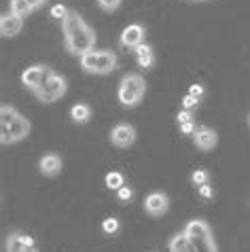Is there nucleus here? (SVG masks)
<instances>
[{
    "label": "nucleus",
    "instance_id": "1",
    "mask_svg": "<svg viewBox=\"0 0 250 252\" xmlns=\"http://www.w3.org/2000/svg\"><path fill=\"white\" fill-rule=\"evenodd\" d=\"M62 28H64V43L66 49L72 55H85L95 47V32L85 24L76 11H68V15L62 19Z\"/></svg>",
    "mask_w": 250,
    "mask_h": 252
},
{
    "label": "nucleus",
    "instance_id": "2",
    "mask_svg": "<svg viewBox=\"0 0 250 252\" xmlns=\"http://www.w3.org/2000/svg\"><path fill=\"white\" fill-rule=\"evenodd\" d=\"M30 134V121L9 104L0 106V142L15 144Z\"/></svg>",
    "mask_w": 250,
    "mask_h": 252
},
{
    "label": "nucleus",
    "instance_id": "3",
    "mask_svg": "<svg viewBox=\"0 0 250 252\" xmlns=\"http://www.w3.org/2000/svg\"><path fill=\"white\" fill-rule=\"evenodd\" d=\"M144 94H147V81H144V76L138 74V72H129V74H125L121 79L117 97H119L121 106L134 108V106H138V104L142 102Z\"/></svg>",
    "mask_w": 250,
    "mask_h": 252
},
{
    "label": "nucleus",
    "instance_id": "4",
    "mask_svg": "<svg viewBox=\"0 0 250 252\" xmlns=\"http://www.w3.org/2000/svg\"><path fill=\"white\" fill-rule=\"evenodd\" d=\"M185 233L191 240L195 252H219L210 225L201 219H193L185 225Z\"/></svg>",
    "mask_w": 250,
    "mask_h": 252
},
{
    "label": "nucleus",
    "instance_id": "5",
    "mask_svg": "<svg viewBox=\"0 0 250 252\" xmlns=\"http://www.w3.org/2000/svg\"><path fill=\"white\" fill-rule=\"evenodd\" d=\"M81 68L89 74H108L117 68V55L113 51H87L81 55Z\"/></svg>",
    "mask_w": 250,
    "mask_h": 252
},
{
    "label": "nucleus",
    "instance_id": "6",
    "mask_svg": "<svg viewBox=\"0 0 250 252\" xmlns=\"http://www.w3.org/2000/svg\"><path fill=\"white\" fill-rule=\"evenodd\" d=\"M66 89H68V85H66L64 76L51 72L49 79H47L43 85L34 92V95H36L43 104H53V102H58V100H62V97L66 95Z\"/></svg>",
    "mask_w": 250,
    "mask_h": 252
},
{
    "label": "nucleus",
    "instance_id": "7",
    "mask_svg": "<svg viewBox=\"0 0 250 252\" xmlns=\"http://www.w3.org/2000/svg\"><path fill=\"white\" fill-rule=\"evenodd\" d=\"M51 72H53V70L47 68V66H43V64L30 66L28 70H24V74H22V85H24L26 89H30V92L34 94L47 79H49Z\"/></svg>",
    "mask_w": 250,
    "mask_h": 252
},
{
    "label": "nucleus",
    "instance_id": "8",
    "mask_svg": "<svg viewBox=\"0 0 250 252\" xmlns=\"http://www.w3.org/2000/svg\"><path fill=\"white\" fill-rule=\"evenodd\" d=\"M108 138L115 146L127 149V146H131L136 142V129H134V125H129V123H117L115 127L110 129Z\"/></svg>",
    "mask_w": 250,
    "mask_h": 252
},
{
    "label": "nucleus",
    "instance_id": "9",
    "mask_svg": "<svg viewBox=\"0 0 250 252\" xmlns=\"http://www.w3.org/2000/svg\"><path fill=\"white\" fill-rule=\"evenodd\" d=\"M170 210V197L161 191H153L144 199V212L149 216H163Z\"/></svg>",
    "mask_w": 250,
    "mask_h": 252
},
{
    "label": "nucleus",
    "instance_id": "10",
    "mask_svg": "<svg viewBox=\"0 0 250 252\" xmlns=\"http://www.w3.org/2000/svg\"><path fill=\"white\" fill-rule=\"evenodd\" d=\"M193 142H195V146L199 151H212L214 146L219 144V136L214 129L201 125V127L195 129V134H193Z\"/></svg>",
    "mask_w": 250,
    "mask_h": 252
},
{
    "label": "nucleus",
    "instance_id": "11",
    "mask_svg": "<svg viewBox=\"0 0 250 252\" xmlns=\"http://www.w3.org/2000/svg\"><path fill=\"white\" fill-rule=\"evenodd\" d=\"M119 43L127 49H136L138 45L144 43V28L140 24H129L125 30L121 32V38Z\"/></svg>",
    "mask_w": 250,
    "mask_h": 252
},
{
    "label": "nucleus",
    "instance_id": "12",
    "mask_svg": "<svg viewBox=\"0 0 250 252\" xmlns=\"http://www.w3.org/2000/svg\"><path fill=\"white\" fill-rule=\"evenodd\" d=\"M24 28V17L15 15V13H6V15L0 17V34L4 38H13L22 32Z\"/></svg>",
    "mask_w": 250,
    "mask_h": 252
},
{
    "label": "nucleus",
    "instance_id": "13",
    "mask_svg": "<svg viewBox=\"0 0 250 252\" xmlns=\"http://www.w3.org/2000/svg\"><path fill=\"white\" fill-rule=\"evenodd\" d=\"M62 167H64V163H62V157L55 155V153H47V155L40 157L38 161V170L40 174H45V176H58V174L62 172Z\"/></svg>",
    "mask_w": 250,
    "mask_h": 252
},
{
    "label": "nucleus",
    "instance_id": "14",
    "mask_svg": "<svg viewBox=\"0 0 250 252\" xmlns=\"http://www.w3.org/2000/svg\"><path fill=\"white\" fill-rule=\"evenodd\" d=\"M30 246H34V237H30V235L19 233V231H13V233L6 235V242H4L6 252H24Z\"/></svg>",
    "mask_w": 250,
    "mask_h": 252
},
{
    "label": "nucleus",
    "instance_id": "15",
    "mask_svg": "<svg viewBox=\"0 0 250 252\" xmlns=\"http://www.w3.org/2000/svg\"><path fill=\"white\" fill-rule=\"evenodd\" d=\"M134 53H136V62H138V66L144 68V70H149L153 66V62H155V53H153V47L147 45V43H142V45H138L134 49Z\"/></svg>",
    "mask_w": 250,
    "mask_h": 252
},
{
    "label": "nucleus",
    "instance_id": "16",
    "mask_svg": "<svg viewBox=\"0 0 250 252\" xmlns=\"http://www.w3.org/2000/svg\"><path fill=\"white\" fill-rule=\"evenodd\" d=\"M70 119L76 125H85L92 119V106L89 104H74L70 108Z\"/></svg>",
    "mask_w": 250,
    "mask_h": 252
},
{
    "label": "nucleus",
    "instance_id": "17",
    "mask_svg": "<svg viewBox=\"0 0 250 252\" xmlns=\"http://www.w3.org/2000/svg\"><path fill=\"white\" fill-rule=\"evenodd\" d=\"M170 252H195V248H193L191 240L187 237V233L183 231V233H176L170 240Z\"/></svg>",
    "mask_w": 250,
    "mask_h": 252
},
{
    "label": "nucleus",
    "instance_id": "18",
    "mask_svg": "<svg viewBox=\"0 0 250 252\" xmlns=\"http://www.w3.org/2000/svg\"><path fill=\"white\" fill-rule=\"evenodd\" d=\"M104 183H106V187L110 189V191H119V189L125 185V180H123V174H119V172H108L106 178H104Z\"/></svg>",
    "mask_w": 250,
    "mask_h": 252
},
{
    "label": "nucleus",
    "instance_id": "19",
    "mask_svg": "<svg viewBox=\"0 0 250 252\" xmlns=\"http://www.w3.org/2000/svg\"><path fill=\"white\" fill-rule=\"evenodd\" d=\"M34 9L30 4L26 2V0H11V13H15L19 17H28Z\"/></svg>",
    "mask_w": 250,
    "mask_h": 252
},
{
    "label": "nucleus",
    "instance_id": "20",
    "mask_svg": "<svg viewBox=\"0 0 250 252\" xmlns=\"http://www.w3.org/2000/svg\"><path fill=\"white\" fill-rule=\"evenodd\" d=\"M119 219H115V216H108V219H104L102 220V231L106 235H115L117 231H119Z\"/></svg>",
    "mask_w": 250,
    "mask_h": 252
},
{
    "label": "nucleus",
    "instance_id": "21",
    "mask_svg": "<svg viewBox=\"0 0 250 252\" xmlns=\"http://www.w3.org/2000/svg\"><path fill=\"white\" fill-rule=\"evenodd\" d=\"M191 183L195 187H201V185H208L210 183V172L208 170H195L191 174Z\"/></svg>",
    "mask_w": 250,
    "mask_h": 252
},
{
    "label": "nucleus",
    "instance_id": "22",
    "mask_svg": "<svg viewBox=\"0 0 250 252\" xmlns=\"http://www.w3.org/2000/svg\"><path fill=\"white\" fill-rule=\"evenodd\" d=\"M98 6L102 11H106V13H113V11H117L121 6V0H98Z\"/></svg>",
    "mask_w": 250,
    "mask_h": 252
},
{
    "label": "nucleus",
    "instance_id": "23",
    "mask_svg": "<svg viewBox=\"0 0 250 252\" xmlns=\"http://www.w3.org/2000/svg\"><path fill=\"white\" fill-rule=\"evenodd\" d=\"M197 106H199V97L191 95V94H187V95H185V100H183V108L193 110V108H197Z\"/></svg>",
    "mask_w": 250,
    "mask_h": 252
},
{
    "label": "nucleus",
    "instance_id": "24",
    "mask_svg": "<svg viewBox=\"0 0 250 252\" xmlns=\"http://www.w3.org/2000/svg\"><path fill=\"white\" fill-rule=\"evenodd\" d=\"M117 197H119V201H131V197H134V191H131V187H121L119 191H117Z\"/></svg>",
    "mask_w": 250,
    "mask_h": 252
},
{
    "label": "nucleus",
    "instance_id": "25",
    "mask_svg": "<svg viewBox=\"0 0 250 252\" xmlns=\"http://www.w3.org/2000/svg\"><path fill=\"white\" fill-rule=\"evenodd\" d=\"M66 15H68V9L64 4H55L51 9V17H55V19H64Z\"/></svg>",
    "mask_w": 250,
    "mask_h": 252
},
{
    "label": "nucleus",
    "instance_id": "26",
    "mask_svg": "<svg viewBox=\"0 0 250 252\" xmlns=\"http://www.w3.org/2000/svg\"><path fill=\"white\" fill-rule=\"evenodd\" d=\"M176 119H178V125L180 123H189V121H193V113H191V110H187V108H183L176 115Z\"/></svg>",
    "mask_w": 250,
    "mask_h": 252
},
{
    "label": "nucleus",
    "instance_id": "27",
    "mask_svg": "<svg viewBox=\"0 0 250 252\" xmlns=\"http://www.w3.org/2000/svg\"><path fill=\"white\" fill-rule=\"evenodd\" d=\"M195 123H193V121H189V123H180V131H183V134L185 136H193V134H195Z\"/></svg>",
    "mask_w": 250,
    "mask_h": 252
},
{
    "label": "nucleus",
    "instance_id": "28",
    "mask_svg": "<svg viewBox=\"0 0 250 252\" xmlns=\"http://www.w3.org/2000/svg\"><path fill=\"white\" fill-rule=\"evenodd\" d=\"M197 191H199L201 197H206V199L214 197V191H212V187H210V185H201V187H197Z\"/></svg>",
    "mask_w": 250,
    "mask_h": 252
},
{
    "label": "nucleus",
    "instance_id": "29",
    "mask_svg": "<svg viewBox=\"0 0 250 252\" xmlns=\"http://www.w3.org/2000/svg\"><path fill=\"white\" fill-rule=\"evenodd\" d=\"M189 94H191V95H195V97H199V100H201V95H204V85H199V83H195V85H191Z\"/></svg>",
    "mask_w": 250,
    "mask_h": 252
},
{
    "label": "nucleus",
    "instance_id": "30",
    "mask_svg": "<svg viewBox=\"0 0 250 252\" xmlns=\"http://www.w3.org/2000/svg\"><path fill=\"white\" fill-rule=\"evenodd\" d=\"M26 2L30 4L34 11H36V9H40V6H45V2H47V0H26Z\"/></svg>",
    "mask_w": 250,
    "mask_h": 252
},
{
    "label": "nucleus",
    "instance_id": "31",
    "mask_svg": "<svg viewBox=\"0 0 250 252\" xmlns=\"http://www.w3.org/2000/svg\"><path fill=\"white\" fill-rule=\"evenodd\" d=\"M24 252H40V250H38V248H36V246H30V248H26V250H24Z\"/></svg>",
    "mask_w": 250,
    "mask_h": 252
},
{
    "label": "nucleus",
    "instance_id": "32",
    "mask_svg": "<svg viewBox=\"0 0 250 252\" xmlns=\"http://www.w3.org/2000/svg\"><path fill=\"white\" fill-rule=\"evenodd\" d=\"M195 2H204V0H195Z\"/></svg>",
    "mask_w": 250,
    "mask_h": 252
},
{
    "label": "nucleus",
    "instance_id": "33",
    "mask_svg": "<svg viewBox=\"0 0 250 252\" xmlns=\"http://www.w3.org/2000/svg\"><path fill=\"white\" fill-rule=\"evenodd\" d=\"M248 125H250V117H248Z\"/></svg>",
    "mask_w": 250,
    "mask_h": 252
}]
</instances>
